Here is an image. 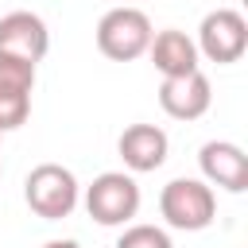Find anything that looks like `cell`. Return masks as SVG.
Wrapping results in <instances>:
<instances>
[{
    "label": "cell",
    "instance_id": "4",
    "mask_svg": "<svg viewBox=\"0 0 248 248\" xmlns=\"http://www.w3.org/2000/svg\"><path fill=\"white\" fill-rule=\"evenodd\" d=\"M85 209L97 225L105 229H116V225H128L136 213H140V186L132 174L124 170H105L97 174L89 186H85Z\"/></svg>",
    "mask_w": 248,
    "mask_h": 248
},
{
    "label": "cell",
    "instance_id": "11",
    "mask_svg": "<svg viewBox=\"0 0 248 248\" xmlns=\"http://www.w3.org/2000/svg\"><path fill=\"white\" fill-rule=\"evenodd\" d=\"M147 54H151V62H155V70H159L163 78H182V74L202 70V66H198V46H194V39H190L186 31H178V27L155 31Z\"/></svg>",
    "mask_w": 248,
    "mask_h": 248
},
{
    "label": "cell",
    "instance_id": "1",
    "mask_svg": "<svg viewBox=\"0 0 248 248\" xmlns=\"http://www.w3.org/2000/svg\"><path fill=\"white\" fill-rule=\"evenodd\" d=\"M159 213L170 229L182 232H202L217 217V194L202 178H170L159 190Z\"/></svg>",
    "mask_w": 248,
    "mask_h": 248
},
{
    "label": "cell",
    "instance_id": "14",
    "mask_svg": "<svg viewBox=\"0 0 248 248\" xmlns=\"http://www.w3.org/2000/svg\"><path fill=\"white\" fill-rule=\"evenodd\" d=\"M0 136H4V132H0Z\"/></svg>",
    "mask_w": 248,
    "mask_h": 248
},
{
    "label": "cell",
    "instance_id": "8",
    "mask_svg": "<svg viewBox=\"0 0 248 248\" xmlns=\"http://www.w3.org/2000/svg\"><path fill=\"white\" fill-rule=\"evenodd\" d=\"M198 167H202V182L205 186H221L229 194H244L248 190V155L229 140L202 143Z\"/></svg>",
    "mask_w": 248,
    "mask_h": 248
},
{
    "label": "cell",
    "instance_id": "7",
    "mask_svg": "<svg viewBox=\"0 0 248 248\" xmlns=\"http://www.w3.org/2000/svg\"><path fill=\"white\" fill-rule=\"evenodd\" d=\"M50 50V31L43 23V16L35 12H8L0 16V54H12V58H23L31 66H39Z\"/></svg>",
    "mask_w": 248,
    "mask_h": 248
},
{
    "label": "cell",
    "instance_id": "3",
    "mask_svg": "<svg viewBox=\"0 0 248 248\" xmlns=\"http://www.w3.org/2000/svg\"><path fill=\"white\" fill-rule=\"evenodd\" d=\"M151 19L147 12L132 8V4H120V8H108L97 23V50L112 62H132L140 54H147L151 46Z\"/></svg>",
    "mask_w": 248,
    "mask_h": 248
},
{
    "label": "cell",
    "instance_id": "5",
    "mask_svg": "<svg viewBox=\"0 0 248 248\" xmlns=\"http://www.w3.org/2000/svg\"><path fill=\"white\" fill-rule=\"evenodd\" d=\"M194 46H198V54H205L217 66L240 62L244 50H248V23H244V16L236 8H213V12H205Z\"/></svg>",
    "mask_w": 248,
    "mask_h": 248
},
{
    "label": "cell",
    "instance_id": "6",
    "mask_svg": "<svg viewBox=\"0 0 248 248\" xmlns=\"http://www.w3.org/2000/svg\"><path fill=\"white\" fill-rule=\"evenodd\" d=\"M31 89H35V66L23 62V58L0 54V132L27 124Z\"/></svg>",
    "mask_w": 248,
    "mask_h": 248
},
{
    "label": "cell",
    "instance_id": "13",
    "mask_svg": "<svg viewBox=\"0 0 248 248\" xmlns=\"http://www.w3.org/2000/svg\"><path fill=\"white\" fill-rule=\"evenodd\" d=\"M43 248H78V244H74V240H46Z\"/></svg>",
    "mask_w": 248,
    "mask_h": 248
},
{
    "label": "cell",
    "instance_id": "12",
    "mask_svg": "<svg viewBox=\"0 0 248 248\" xmlns=\"http://www.w3.org/2000/svg\"><path fill=\"white\" fill-rule=\"evenodd\" d=\"M116 248H174V244H170L167 229H159V225H128L120 232Z\"/></svg>",
    "mask_w": 248,
    "mask_h": 248
},
{
    "label": "cell",
    "instance_id": "9",
    "mask_svg": "<svg viewBox=\"0 0 248 248\" xmlns=\"http://www.w3.org/2000/svg\"><path fill=\"white\" fill-rule=\"evenodd\" d=\"M159 105L167 116L174 120H198L209 112L213 105V89H209V78L202 70L194 74H182V78H163L159 85Z\"/></svg>",
    "mask_w": 248,
    "mask_h": 248
},
{
    "label": "cell",
    "instance_id": "10",
    "mask_svg": "<svg viewBox=\"0 0 248 248\" xmlns=\"http://www.w3.org/2000/svg\"><path fill=\"white\" fill-rule=\"evenodd\" d=\"M116 151L132 174H147V170H159L167 163L170 140L159 124H128L116 140Z\"/></svg>",
    "mask_w": 248,
    "mask_h": 248
},
{
    "label": "cell",
    "instance_id": "2",
    "mask_svg": "<svg viewBox=\"0 0 248 248\" xmlns=\"http://www.w3.org/2000/svg\"><path fill=\"white\" fill-rule=\"evenodd\" d=\"M23 198H27L31 213H39L43 221H62V217H70L78 209L81 186H78V178H74L70 167H62V163H39L27 174V182H23Z\"/></svg>",
    "mask_w": 248,
    "mask_h": 248
}]
</instances>
